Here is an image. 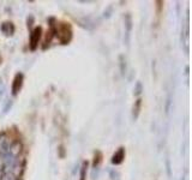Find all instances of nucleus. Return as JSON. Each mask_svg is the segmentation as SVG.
I'll use <instances>...</instances> for the list:
<instances>
[{"mask_svg":"<svg viewBox=\"0 0 192 180\" xmlns=\"http://www.w3.org/2000/svg\"><path fill=\"white\" fill-rule=\"evenodd\" d=\"M40 37H41V28L39 26V28H36L35 30L33 31V34H31V40H30V48L34 51L36 49V47H37V43H39V40H40Z\"/></svg>","mask_w":192,"mask_h":180,"instance_id":"1","label":"nucleus"},{"mask_svg":"<svg viewBox=\"0 0 192 180\" xmlns=\"http://www.w3.org/2000/svg\"><path fill=\"white\" fill-rule=\"evenodd\" d=\"M22 82H23V75L22 73H17L16 77H15V81H13V84H12V94L13 95H17L18 91L21 90Z\"/></svg>","mask_w":192,"mask_h":180,"instance_id":"2","label":"nucleus"},{"mask_svg":"<svg viewBox=\"0 0 192 180\" xmlns=\"http://www.w3.org/2000/svg\"><path fill=\"white\" fill-rule=\"evenodd\" d=\"M124 157H125V151H124V149L120 148L113 156V160H112V162L114 164H119V163L122 162V160H124Z\"/></svg>","mask_w":192,"mask_h":180,"instance_id":"3","label":"nucleus"},{"mask_svg":"<svg viewBox=\"0 0 192 180\" xmlns=\"http://www.w3.org/2000/svg\"><path fill=\"white\" fill-rule=\"evenodd\" d=\"M85 169H87V163L84 162V164H83V168H82V172H80V180L85 179Z\"/></svg>","mask_w":192,"mask_h":180,"instance_id":"4","label":"nucleus"},{"mask_svg":"<svg viewBox=\"0 0 192 180\" xmlns=\"http://www.w3.org/2000/svg\"><path fill=\"white\" fill-rule=\"evenodd\" d=\"M139 106H140V100H138L137 101V107H136V115H135V118H137L138 117V109H139Z\"/></svg>","mask_w":192,"mask_h":180,"instance_id":"5","label":"nucleus"}]
</instances>
